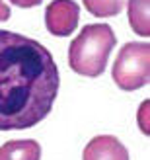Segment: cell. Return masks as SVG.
I'll use <instances>...</instances> for the list:
<instances>
[{
  "label": "cell",
  "mask_w": 150,
  "mask_h": 160,
  "mask_svg": "<svg viewBox=\"0 0 150 160\" xmlns=\"http://www.w3.org/2000/svg\"><path fill=\"white\" fill-rule=\"evenodd\" d=\"M59 86L57 62L45 45L0 29V131L29 129L43 121Z\"/></svg>",
  "instance_id": "cell-1"
},
{
  "label": "cell",
  "mask_w": 150,
  "mask_h": 160,
  "mask_svg": "<svg viewBox=\"0 0 150 160\" xmlns=\"http://www.w3.org/2000/svg\"><path fill=\"white\" fill-rule=\"evenodd\" d=\"M117 43L111 26L88 23L68 47V65L76 74L96 78L104 74L107 59Z\"/></svg>",
  "instance_id": "cell-2"
},
{
  "label": "cell",
  "mask_w": 150,
  "mask_h": 160,
  "mask_svg": "<svg viewBox=\"0 0 150 160\" xmlns=\"http://www.w3.org/2000/svg\"><path fill=\"white\" fill-rule=\"evenodd\" d=\"M111 76L125 92L146 86L150 82V45L144 41L125 43L115 59Z\"/></svg>",
  "instance_id": "cell-3"
},
{
  "label": "cell",
  "mask_w": 150,
  "mask_h": 160,
  "mask_svg": "<svg viewBox=\"0 0 150 160\" xmlns=\"http://www.w3.org/2000/svg\"><path fill=\"white\" fill-rule=\"evenodd\" d=\"M80 6L74 0H53L45 8V26L51 35L66 37L78 28Z\"/></svg>",
  "instance_id": "cell-4"
},
{
  "label": "cell",
  "mask_w": 150,
  "mask_h": 160,
  "mask_svg": "<svg viewBox=\"0 0 150 160\" xmlns=\"http://www.w3.org/2000/svg\"><path fill=\"white\" fill-rule=\"evenodd\" d=\"M82 160H129V150L117 137L99 135L86 145Z\"/></svg>",
  "instance_id": "cell-5"
},
{
  "label": "cell",
  "mask_w": 150,
  "mask_h": 160,
  "mask_svg": "<svg viewBox=\"0 0 150 160\" xmlns=\"http://www.w3.org/2000/svg\"><path fill=\"white\" fill-rule=\"evenodd\" d=\"M0 160H41V145L33 139L8 141L0 147Z\"/></svg>",
  "instance_id": "cell-6"
},
{
  "label": "cell",
  "mask_w": 150,
  "mask_h": 160,
  "mask_svg": "<svg viewBox=\"0 0 150 160\" xmlns=\"http://www.w3.org/2000/svg\"><path fill=\"white\" fill-rule=\"evenodd\" d=\"M148 6L150 0H129L127 12H129V23L135 33L140 37L150 35V18H148Z\"/></svg>",
  "instance_id": "cell-7"
},
{
  "label": "cell",
  "mask_w": 150,
  "mask_h": 160,
  "mask_svg": "<svg viewBox=\"0 0 150 160\" xmlns=\"http://www.w3.org/2000/svg\"><path fill=\"white\" fill-rule=\"evenodd\" d=\"M84 8L88 10L92 16H98V18H111V16H117L127 0H82Z\"/></svg>",
  "instance_id": "cell-8"
},
{
  "label": "cell",
  "mask_w": 150,
  "mask_h": 160,
  "mask_svg": "<svg viewBox=\"0 0 150 160\" xmlns=\"http://www.w3.org/2000/svg\"><path fill=\"white\" fill-rule=\"evenodd\" d=\"M10 2L20 8H33V6H39L43 0H10Z\"/></svg>",
  "instance_id": "cell-9"
},
{
  "label": "cell",
  "mask_w": 150,
  "mask_h": 160,
  "mask_svg": "<svg viewBox=\"0 0 150 160\" xmlns=\"http://www.w3.org/2000/svg\"><path fill=\"white\" fill-rule=\"evenodd\" d=\"M8 18H10V8L0 0V22H6Z\"/></svg>",
  "instance_id": "cell-10"
}]
</instances>
